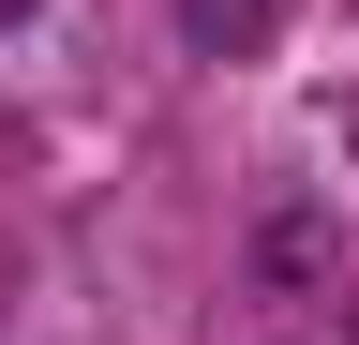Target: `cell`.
I'll list each match as a JSON object with an SVG mask.
<instances>
[{"label": "cell", "mask_w": 359, "mask_h": 345, "mask_svg": "<svg viewBox=\"0 0 359 345\" xmlns=\"http://www.w3.org/2000/svg\"><path fill=\"white\" fill-rule=\"evenodd\" d=\"M0 15H30V0H0Z\"/></svg>", "instance_id": "obj_1"}]
</instances>
